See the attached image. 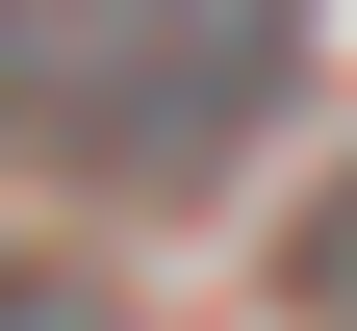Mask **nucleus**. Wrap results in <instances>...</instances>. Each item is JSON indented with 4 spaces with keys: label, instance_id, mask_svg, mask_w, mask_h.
I'll use <instances>...</instances> for the list:
<instances>
[{
    "label": "nucleus",
    "instance_id": "1",
    "mask_svg": "<svg viewBox=\"0 0 357 331\" xmlns=\"http://www.w3.org/2000/svg\"><path fill=\"white\" fill-rule=\"evenodd\" d=\"M306 0H0V128H52L102 178H204L281 102Z\"/></svg>",
    "mask_w": 357,
    "mask_h": 331
}]
</instances>
